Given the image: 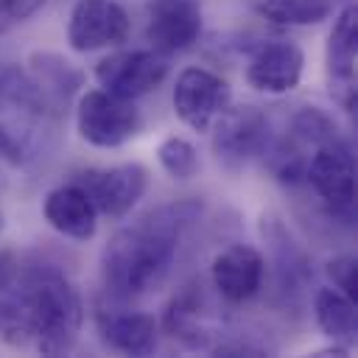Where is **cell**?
Listing matches in <instances>:
<instances>
[{"label":"cell","instance_id":"obj_16","mask_svg":"<svg viewBox=\"0 0 358 358\" xmlns=\"http://www.w3.org/2000/svg\"><path fill=\"white\" fill-rule=\"evenodd\" d=\"M313 313H316V324L327 338L341 341L344 347L355 341V333H358L355 299H350L338 288H319L313 299Z\"/></svg>","mask_w":358,"mask_h":358},{"label":"cell","instance_id":"obj_22","mask_svg":"<svg viewBox=\"0 0 358 358\" xmlns=\"http://www.w3.org/2000/svg\"><path fill=\"white\" fill-rule=\"evenodd\" d=\"M48 0H0V17L14 25V22H22L28 17H34Z\"/></svg>","mask_w":358,"mask_h":358},{"label":"cell","instance_id":"obj_10","mask_svg":"<svg viewBox=\"0 0 358 358\" xmlns=\"http://www.w3.org/2000/svg\"><path fill=\"white\" fill-rule=\"evenodd\" d=\"M201 3L199 0H151L145 39L162 56L182 53L201 36Z\"/></svg>","mask_w":358,"mask_h":358},{"label":"cell","instance_id":"obj_8","mask_svg":"<svg viewBox=\"0 0 358 358\" xmlns=\"http://www.w3.org/2000/svg\"><path fill=\"white\" fill-rule=\"evenodd\" d=\"M78 185L90 193L98 213H103L106 218H123L145 196L148 171L140 162H120L112 168L84 173Z\"/></svg>","mask_w":358,"mask_h":358},{"label":"cell","instance_id":"obj_17","mask_svg":"<svg viewBox=\"0 0 358 358\" xmlns=\"http://www.w3.org/2000/svg\"><path fill=\"white\" fill-rule=\"evenodd\" d=\"M48 98L36 87V81L22 73L17 64L0 62V112H17L22 117L45 115Z\"/></svg>","mask_w":358,"mask_h":358},{"label":"cell","instance_id":"obj_21","mask_svg":"<svg viewBox=\"0 0 358 358\" xmlns=\"http://www.w3.org/2000/svg\"><path fill=\"white\" fill-rule=\"evenodd\" d=\"M327 277L333 280V288L347 294L350 299L358 296V260L352 255H338L327 263Z\"/></svg>","mask_w":358,"mask_h":358},{"label":"cell","instance_id":"obj_23","mask_svg":"<svg viewBox=\"0 0 358 358\" xmlns=\"http://www.w3.org/2000/svg\"><path fill=\"white\" fill-rule=\"evenodd\" d=\"M8 28H11V25H8V22H6L3 17H0V34H3V31H8Z\"/></svg>","mask_w":358,"mask_h":358},{"label":"cell","instance_id":"obj_13","mask_svg":"<svg viewBox=\"0 0 358 358\" xmlns=\"http://www.w3.org/2000/svg\"><path fill=\"white\" fill-rule=\"evenodd\" d=\"M355 50H358V14L355 6H344L327 36V73L347 112H352L355 106Z\"/></svg>","mask_w":358,"mask_h":358},{"label":"cell","instance_id":"obj_7","mask_svg":"<svg viewBox=\"0 0 358 358\" xmlns=\"http://www.w3.org/2000/svg\"><path fill=\"white\" fill-rule=\"evenodd\" d=\"M129 14L112 0H78L67 20V42L78 53L120 45L129 36Z\"/></svg>","mask_w":358,"mask_h":358},{"label":"cell","instance_id":"obj_1","mask_svg":"<svg viewBox=\"0 0 358 358\" xmlns=\"http://www.w3.org/2000/svg\"><path fill=\"white\" fill-rule=\"evenodd\" d=\"M199 210L201 204L196 201L165 204L117 229L101 255L106 291L115 299H134L157 288L171 271L179 238Z\"/></svg>","mask_w":358,"mask_h":358},{"label":"cell","instance_id":"obj_5","mask_svg":"<svg viewBox=\"0 0 358 358\" xmlns=\"http://www.w3.org/2000/svg\"><path fill=\"white\" fill-rule=\"evenodd\" d=\"M229 84L204 67H185L173 84V112L193 131H207L229 106Z\"/></svg>","mask_w":358,"mask_h":358},{"label":"cell","instance_id":"obj_4","mask_svg":"<svg viewBox=\"0 0 358 358\" xmlns=\"http://www.w3.org/2000/svg\"><path fill=\"white\" fill-rule=\"evenodd\" d=\"M76 129L95 148H117L137 134L140 112L106 90H87L76 106Z\"/></svg>","mask_w":358,"mask_h":358},{"label":"cell","instance_id":"obj_2","mask_svg":"<svg viewBox=\"0 0 358 358\" xmlns=\"http://www.w3.org/2000/svg\"><path fill=\"white\" fill-rule=\"evenodd\" d=\"M20 299L31 324V341L45 355H62L76 347L84 322V305L73 282L53 266H36L22 277Z\"/></svg>","mask_w":358,"mask_h":358},{"label":"cell","instance_id":"obj_9","mask_svg":"<svg viewBox=\"0 0 358 358\" xmlns=\"http://www.w3.org/2000/svg\"><path fill=\"white\" fill-rule=\"evenodd\" d=\"M215 134H213V151L215 159L227 171L243 168L266 143V117L257 106H238L224 109L215 117Z\"/></svg>","mask_w":358,"mask_h":358},{"label":"cell","instance_id":"obj_18","mask_svg":"<svg viewBox=\"0 0 358 358\" xmlns=\"http://www.w3.org/2000/svg\"><path fill=\"white\" fill-rule=\"evenodd\" d=\"M34 64V81L42 90V95L50 101H67L78 87H81V73L62 59L59 53H34L31 56Z\"/></svg>","mask_w":358,"mask_h":358},{"label":"cell","instance_id":"obj_3","mask_svg":"<svg viewBox=\"0 0 358 358\" xmlns=\"http://www.w3.org/2000/svg\"><path fill=\"white\" fill-rule=\"evenodd\" d=\"M305 179L330 207L333 215L352 221L355 215V159L341 137L322 143L305 162Z\"/></svg>","mask_w":358,"mask_h":358},{"label":"cell","instance_id":"obj_20","mask_svg":"<svg viewBox=\"0 0 358 358\" xmlns=\"http://www.w3.org/2000/svg\"><path fill=\"white\" fill-rule=\"evenodd\" d=\"M157 159H159L162 171H165L171 179H179V182L193 179V176L199 173V168H201L193 143L185 140V137H176V134L165 137V140L157 145Z\"/></svg>","mask_w":358,"mask_h":358},{"label":"cell","instance_id":"obj_19","mask_svg":"<svg viewBox=\"0 0 358 358\" xmlns=\"http://www.w3.org/2000/svg\"><path fill=\"white\" fill-rule=\"evenodd\" d=\"M255 11L282 25H316L330 17L333 0H252Z\"/></svg>","mask_w":358,"mask_h":358},{"label":"cell","instance_id":"obj_11","mask_svg":"<svg viewBox=\"0 0 358 358\" xmlns=\"http://www.w3.org/2000/svg\"><path fill=\"white\" fill-rule=\"evenodd\" d=\"M305 70V53L291 39H271L255 50L246 64V84L266 95H285L296 90Z\"/></svg>","mask_w":358,"mask_h":358},{"label":"cell","instance_id":"obj_14","mask_svg":"<svg viewBox=\"0 0 358 358\" xmlns=\"http://www.w3.org/2000/svg\"><path fill=\"white\" fill-rule=\"evenodd\" d=\"M98 336L106 347L126 355H151L157 350V322L140 310L98 308L95 310Z\"/></svg>","mask_w":358,"mask_h":358},{"label":"cell","instance_id":"obj_15","mask_svg":"<svg viewBox=\"0 0 358 358\" xmlns=\"http://www.w3.org/2000/svg\"><path fill=\"white\" fill-rule=\"evenodd\" d=\"M42 213H45V221L59 235L73 238V241H90L98 229V210L90 193L78 182L50 190L45 196Z\"/></svg>","mask_w":358,"mask_h":358},{"label":"cell","instance_id":"obj_12","mask_svg":"<svg viewBox=\"0 0 358 358\" xmlns=\"http://www.w3.org/2000/svg\"><path fill=\"white\" fill-rule=\"evenodd\" d=\"M263 274H266L263 255L246 243H232V246L221 249L210 266V277H213L215 291L227 302H235V305L249 302L260 291Z\"/></svg>","mask_w":358,"mask_h":358},{"label":"cell","instance_id":"obj_6","mask_svg":"<svg viewBox=\"0 0 358 358\" xmlns=\"http://www.w3.org/2000/svg\"><path fill=\"white\" fill-rule=\"evenodd\" d=\"M168 76V62L162 53L151 50H120L98 62L95 78L98 84L126 101H134L151 90H157Z\"/></svg>","mask_w":358,"mask_h":358}]
</instances>
